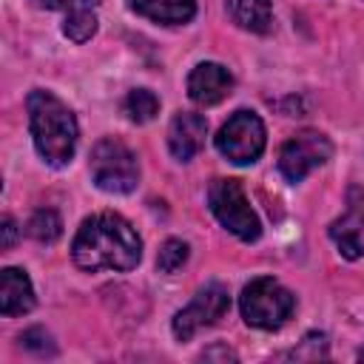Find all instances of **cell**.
Segmentation results:
<instances>
[{
  "instance_id": "cell-1",
  "label": "cell",
  "mask_w": 364,
  "mask_h": 364,
  "mask_svg": "<svg viewBox=\"0 0 364 364\" xmlns=\"http://www.w3.org/2000/svg\"><path fill=\"white\" fill-rule=\"evenodd\" d=\"M142 256L136 230L119 213H97L85 219L71 242V259L82 270H131Z\"/></svg>"
},
{
  "instance_id": "cell-2",
  "label": "cell",
  "mask_w": 364,
  "mask_h": 364,
  "mask_svg": "<svg viewBox=\"0 0 364 364\" xmlns=\"http://www.w3.org/2000/svg\"><path fill=\"white\" fill-rule=\"evenodd\" d=\"M26 105H28V125L37 154L54 168L65 165L77 148V119L71 108L51 91H40V88L28 94Z\"/></svg>"
},
{
  "instance_id": "cell-3",
  "label": "cell",
  "mask_w": 364,
  "mask_h": 364,
  "mask_svg": "<svg viewBox=\"0 0 364 364\" xmlns=\"http://www.w3.org/2000/svg\"><path fill=\"white\" fill-rule=\"evenodd\" d=\"M239 307H242V316L250 327L279 330L290 318V313L296 307V299L276 279L259 276L250 284H245V290L239 296Z\"/></svg>"
},
{
  "instance_id": "cell-4",
  "label": "cell",
  "mask_w": 364,
  "mask_h": 364,
  "mask_svg": "<svg viewBox=\"0 0 364 364\" xmlns=\"http://www.w3.org/2000/svg\"><path fill=\"white\" fill-rule=\"evenodd\" d=\"M91 176H94V185L108 193L134 191L139 179V165L134 151L114 136L100 139L91 151Z\"/></svg>"
},
{
  "instance_id": "cell-5",
  "label": "cell",
  "mask_w": 364,
  "mask_h": 364,
  "mask_svg": "<svg viewBox=\"0 0 364 364\" xmlns=\"http://www.w3.org/2000/svg\"><path fill=\"white\" fill-rule=\"evenodd\" d=\"M208 205L213 216L242 242H256L262 233L256 210L247 205L239 179H213L208 188Z\"/></svg>"
},
{
  "instance_id": "cell-6",
  "label": "cell",
  "mask_w": 364,
  "mask_h": 364,
  "mask_svg": "<svg viewBox=\"0 0 364 364\" xmlns=\"http://www.w3.org/2000/svg\"><path fill=\"white\" fill-rule=\"evenodd\" d=\"M216 148L236 165H250L264 151V125L253 111H236L216 134Z\"/></svg>"
},
{
  "instance_id": "cell-7",
  "label": "cell",
  "mask_w": 364,
  "mask_h": 364,
  "mask_svg": "<svg viewBox=\"0 0 364 364\" xmlns=\"http://www.w3.org/2000/svg\"><path fill=\"white\" fill-rule=\"evenodd\" d=\"M333 154L330 139L321 131H299L279 151V171L287 182H301L313 168L324 165Z\"/></svg>"
},
{
  "instance_id": "cell-8",
  "label": "cell",
  "mask_w": 364,
  "mask_h": 364,
  "mask_svg": "<svg viewBox=\"0 0 364 364\" xmlns=\"http://www.w3.org/2000/svg\"><path fill=\"white\" fill-rule=\"evenodd\" d=\"M230 310V296L222 284H205L193 301L188 307H182L176 316H173V336L179 341H188L196 330L202 327H210L216 324L225 313Z\"/></svg>"
},
{
  "instance_id": "cell-9",
  "label": "cell",
  "mask_w": 364,
  "mask_h": 364,
  "mask_svg": "<svg viewBox=\"0 0 364 364\" xmlns=\"http://www.w3.org/2000/svg\"><path fill=\"white\" fill-rule=\"evenodd\" d=\"M233 88V77L219 63H199L188 74V97L196 105H216L222 102Z\"/></svg>"
},
{
  "instance_id": "cell-10",
  "label": "cell",
  "mask_w": 364,
  "mask_h": 364,
  "mask_svg": "<svg viewBox=\"0 0 364 364\" xmlns=\"http://www.w3.org/2000/svg\"><path fill=\"white\" fill-rule=\"evenodd\" d=\"M205 134H208L205 117L193 111H182L168 125V148L179 162H188L205 145Z\"/></svg>"
},
{
  "instance_id": "cell-11",
  "label": "cell",
  "mask_w": 364,
  "mask_h": 364,
  "mask_svg": "<svg viewBox=\"0 0 364 364\" xmlns=\"http://www.w3.org/2000/svg\"><path fill=\"white\" fill-rule=\"evenodd\" d=\"M34 307V290L20 267H6L0 276V313L3 316H23Z\"/></svg>"
},
{
  "instance_id": "cell-12",
  "label": "cell",
  "mask_w": 364,
  "mask_h": 364,
  "mask_svg": "<svg viewBox=\"0 0 364 364\" xmlns=\"http://www.w3.org/2000/svg\"><path fill=\"white\" fill-rule=\"evenodd\" d=\"M131 9L154 23H165V26H176V23H188L196 14V3L193 0H131Z\"/></svg>"
},
{
  "instance_id": "cell-13",
  "label": "cell",
  "mask_w": 364,
  "mask_h": 364,
  "mask_svg": "<svg viewBox=\"0 0 364 364\" xmlns=\"http://www.w3.org/2000/svg\"><path fill=\"white\" fill-rule=\"evenodd\" d=\"M330 239L336 242V247L341 250L344 259H358L364 250V219L361 213L353 208L347 216L336 219L330 225Z\"/></svg>"
},
{
  "instance_id": "cell-14",
  "label": "cell",
  "mask_w": 364,
  "mask_h": 364,
  "mask_svg": "<svg viewBox=\"0 0 364 364\" xmlns=\"http://www.w3.org/2000/svg\"><path fill=\"white\" fill-rule=\"evenodd\" d=\"M228 9H230V17L247 31L264 34L270 28V20H273L270 0H228Z\"/></svg>"
},
{
  "instance_id": "cell-15",
  "label": "cell",
  "mask_w": 364,
  "mask_h": 364,
  "mask_svg": "<svg viewBox=\"0 0 364 364\" xmlns=\"http://www.w3.org/2000/svg\"><path fill=\"white\" fill-rule=\"evenodd\" d=\"M26 230H28V236H31V239L51 245V242L63 233V222H60L57 210H51V208H40V210H34V213H31V219H28Z\"/></svg>"
},
{
  "instance_id": "cell-16",
  "label": "cell",
  "mask_w": 364,
  "mask_h": 364,
  "mask_svg": "<svg viewBox=\"0 0 364 364\" xmlns=\"http://www.w3.org/2000/svg\"><path fill=\"white\" fill-rule=\"evenodd\" d=\"M156 111H159V100L148 88H134L125 97V114L131 122H148L156 117Z\"/></svg>"
},
{
  "instance_id": "cell-17",
  "label": "cell",
  "mask_w": 364,
  "mask_h": 364,
  "mask_svg": "<svg viewBox=\"0 0 364 364\" xmlns=\"http://www.w3.org/2000/svg\"><path fill=\"white\" fill-rule=\"evenodd\" d=\"M63 31H65V37L74 40V43L91 40L94 31H97V17H94V11L85 9V6H77L74 11H68V17H65V23H63Z\"/></svg>"
},
{
  "instance_id": "cell-18",
  "label": "cell",
  "mask_w": 364,
  "mask_h": 364,
  "mask_svg": "<svg viewBox=\"0 0 364 364\" xmlns=\"http://www.w3.org/2000/svg\"><path fill=\"white\" fill-rule=\"evenodd\" d=\"M185 262H188V245H185L182 239H168V242L159 247V256H156L159 273H176Z\"/></svg>"
},
{
  "instance_id": "cell-19",
  "label": "cell",
  "mask_w": 364,
  "mask_h": 364,
  "mask_svg": "<svg viewBox=\"0 0 364 364\" xmlns=\"http://www.w3.org/2000/svg\"><path fill=\"white\" fill-rule=\"evenodd\" d=\"M20 341H23V347H26V350H31V353H37V355L54 353L51 336H48L46 330H40V327H31V330H26V333L20 336Z\"/></svg>"
},
{
  "instance_id": "cell-20",
  "label": "cell",
  "mask_w": 364,
  "mask_h": 364,
  "mask_svg": "<svg viewBox=\"0 0 364 364\" xmlns=\"http://www.w3.org/2000/svg\"><path fill=\"white\" fill-rule=\"evenodd\" d=\"M14 236H17V225H14L11 216H6V219H3V242H0V247L9 250V247L14 245Z\"/></svg>"
},
{
  "instance_id": "cell-21",
  "label": "cell",
  "mask_w": 364,
  "mask_h": 364,
  "mask_svg": "<svg viewBox=\"0 0 364 364\" xmlns=\"http://www.w3.org/2000/svg\"><path fill=\"white\" fill-rule=\"evenodd\" d=\"M37 9H63L68 0H31Z\"/></svg>"
},
{
  "instance_id": "cell-22",
  "label": "cell",
  "mask_w": 364,
  "mask_h": 364,
  "mask_svg": "<svg viewBox=\"0 0 364 364\" xmlns=\"http://www.w3.org/2000/svg\"><path fill=\"white\" fill-rule=\"evenodd\" d=\"M77 3H80V6H85V9H88V6H97V3H100V0H77Z\"/></svg>"
},
{
  "instance_id": "cell-23",
  "label": "cell",
  "mask_w": 364,
  "mask_h": 364,
  "mask_svg": "<svg viewBox=\"0 0 364 364\" xmlns=\"http://www.w3.org/2000/svg\"><path fill=\"white\" fill-rule=\"evenodd\" d=\"M361 358H364V350H361Z\"/></svg>"
}]
</instances>
